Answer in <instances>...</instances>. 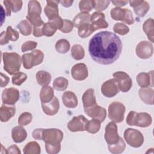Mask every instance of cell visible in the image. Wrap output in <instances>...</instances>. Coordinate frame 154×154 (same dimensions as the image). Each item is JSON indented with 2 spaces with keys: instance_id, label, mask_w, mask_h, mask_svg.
Here are the masks:
<instances>
[{
  "instance_id": "obj_5",
  "label": "cell",
  "mask_w": 154,
  "mask_h": 154,
  "mask_svg": "<svg viewBox=\"0 0 154 154\" xmlns=\"http://www.w3.org/2000/svg\"><path fill=\"white\" fill-rule=\"evenodd\" d=\"M125 106L120 102H113L108 106V117L114 123H121L124 120Z\"/></svg>"
},
{
  "instance_id": "obj_40",
  "label": "cell",
  "mask_w": 154,
  "mask_h": 154,
  "mask_svg": "<svg viewBox=\"0 0 154 154\" xmlns=\"http://www.w3.org/2000/svg\"><path fill=\"white\" fill-rule=\"evenodd\" d=\"M56 27L50 22L45 23L42 26V33L43 35L47 37L52 36L57 31Z\"/></svg>"
},
{
  "instance_id": "obj_37",
  "label": "cell",
  "mask_w": 154,
  "mask_h": 154,
  "mask_svg": "<svg viewBox=\"0 0 154 154\" xmlns=\"http://www.w3.org/2000/svg\"><path fill=\"white\" fill-rule=\"evenodd\" d=\"M69 84L68 80L64 77H58L54 79L53 82L54 88L58 91L65 90Z\"/></svg>"
},
{
  "instance_id": "obj_8",
  "label": "cell",
  "mask_w": 154,
  "mask_h": 154,
  "mask_svg": "<svg viewBox=\"0 0 154 154\" xmlns=\"http://www.w3.org/2000/svg\"><path fill=\"white\" fill-rule=\"evenodd\" d=\"M110 14L111 17L115 20H121L129 25L134 23L132 12L128 8L115 7L112 8Z\"/></svg>"
},
{
  "instance_id": "obj_56",
  "label": "cell",
  "mask_w": 154,
  "mask_h": 154,
  "mask_svg": "<svg viewBox=\"0 0 154 154\" xmlns=\"http://www.w3.org/2000/svg\"><path fill=\"white\" fill-rule=\"evenodd\" d=\"M10 81L9 78L4 75L2 73H1V87H5L8 84Z\"/></svg>"
},
{
  "instance_id": "obj_11",
  "label": "cell",
  "mask_w": 154,
  "mask_h": 154,
  "mask_svg": "<svg viewBox=\"0 0 154 154\" xmlns=\"http://www.w3.org/2000/svg\"><path fill=\"white\" fill-rule=\"evenodd\" d=\"M88 120L83 116L74 117L68 123L67 128L71 132L85 131Z\"/></svg>"
},
{
  "instance_id": "obj_14",
  "label": "cell",
  "mask_w": 154,
  "mask_h": 154,
  "mask_svg": "<svg viewBox=\"0 0 154 154\" xmlns=\"http://www.w3.org/2000/svg\"><path fill=\"white\" fill-rule=\"evenodd\" d=\"M19 99V90L13 87L5 88L2 93V100L4 104L13 105Z\"/></svg>"
},
{
  "instance_id": "obj_43",
  "label": "cell",
  "mask_w": 154,
  "mask_h": 154,
  "mask_svg": "<svg viewBox=\"0 0 154 154\" xmlns=\"http://www.w3.org/2000/svg\"><path fill=\"white\" fill-rule=\"evenodd\" d=\"M32 116L30 112H24L18 118V124L20 126H26L32 121Z\"/></svg>"
},
{
  "instance_id": "obj_50",
  "label": "cell",
  "mask_w": 154,
  "mask_h": 154,
  "mask_svg": "<svg viewBox=\"0 0 154 154\" xmlns=\"http://www.w3.org/2000/svg\"><path fill=\"white\" fill-rule=\"evenodd\" d=\"M37 46V43L34 41H27L23 43L21 46V50L23 52L34 49Z\"/></svg>"
},
{
  "instance_id": "obj_53",
  "label": "cell",
  "mask_w": 154,
  "mask_h": 154,
  "mask_svg": "<svg viewBox=\"0 0 154 154\" xmlns=\"http://www.w3.org/2000/svg\"><path fill=\"white\" fill-rule=\"evenodd\" d=\"M43 128H37L33 131L32 133V137L35 140H42V134Z\"/></svg>"
},
{
  "instance_id": "obj_57",
  "label": "cell",
  "mask_w": 154,
  "mask_h": 154,
  "mask_svg": "<svg viewBox=\"0 0 154 154\" xmlns=\"http://www.w3.org/2000/svg\"><path fill=\"white\" fill-rule=\"evenodd\" d=\"M9 42V40L7 38L6 35V32L3 31L1 34V37H0V43L1 45H4L5 44H7Z\"/></svg>"
},
{
  "instance_id": "obj_48",
  "label": "cell",
  "mask_w": 154,
  "mask_h": 154,
  "mask_svg": "<svg viewBox=\"0 0 154 154\" xmlns=\"http://www.w3.org/2000/svg\"><path fill=\"white\" fill-rule=\"evenodd\" d=\"M109 2V1H94V8L97 11L101 12L108 7Z\"/></svg>"
},
{
  "instance_id": "obj_39",
  "label": "cell",
  "mask_w": 154,
  "mask_h": 154,
  "mask_svg": "<svg viewBox=\"0 0 154 154\" xmlns=\"http://www.w3.org/2000/svg\"><path fill=\"white\" fill-rule=\"evenodd\" d=\"M100 122L97 119H93L88 122L86 128V131L91 134L97 133L100 128Z\"/></svg>"
},
{
  "instance_id": "obj_61",
  "label": "cell",
  "mask_w": 154,
  "mask_h": 154,
  "mask_svg": "<svg viewBox=\"0 0 154 154\" xmlns=\"http://www.w3.org/2000/svg\"><path fill=\"white\" fill-rule=\"evenodd\" d=\"M3 14H4V9H3L2 6L1 5V19H2V21H1V25H2V23H3V22H4V19H5V18L3 17Z\"/></svg>"
},
{
  "instance_id": "obj_60",
  "label": "cell",
  "mask_w": 154,
  "mask_h": 154,
  "mask_svg": "<svg viewBox=\"0 0 154 154\" xmlns=\"http://www.w3.org/2000/svg\"><path fill=\"white\" fill-rule=\"evenodd\" d=\"M73 2V1H69V0H63V1H60V3L64 6V7H70L72 4Z\"/></svg>"
},
{
  "instance_id": "obj_36",
  "label": "cell",
  "mask_w": 154,
  "mask_h": 154,
  "mask_svg": "<svg viewBox=\"0 0 154 154\" xmlns=\"http://www.w3.org/2000/svg\"><path fill=\"white\" fill-rule=\"evenodd\" d=\"M71 55L76 60H80L84 58L85 51L83 47L80 45H74L71 49Z\"/></svg>"
},
{
  "instance_id": "obj_22",
  "label": "cell",
  "mask_w": 154,
  "mask_h": 154,
  "mask_svg": "<svg viewBox=\"0 0 154 154\" xmlns=\"http://www.w3.org/2000/svg\"><path fill=\"white\" fill-rule=\"evenodd\" d=\"M62 100L64 106L69 108H74L78 103L76 94L70 91H65L62 96Z\"/></svg>"
},
{
  "instance_id": "obj_38",
  "label": "cell",
  "mask_w": 154,
  "mask_h": 154,
  "mask_svg": "<svg viewBox=\"0 0 154 154\" xmlns=\"http://www.w3.org/2000/svg\"><path fill=\"white\" fill-rule=\"evenodd\" d=\"M55 49L60 54H65L70 49V43L66 39H60L56 42Z\"/></svg>"
},
{
  "instance_id": "obj_28",
  "label": "cell",
  "mask_w": 154,
  "mask_h": 154,
  "mask_svg": "<svg viewBox=\"0 0 154 154\" xmlns=\"http://www.w3.org/2000/svg\"><path fill=\"white\" fill-rule=\"evenodd\" d=\"M54 94L53 88L49 86H43L40 93V97L42 101V103H48L50 102L53 97Z\"/></svg>"
},
{
  "instance_id": "obj_34",
  "label": "cell",
  "mask_w": 154,
  "mask_h": 154,
  "mask_svg": "<svg viewBox=\"0 0 154 154\" xmlns=\"http://www.w3.org/2000/svg\"><path fill=\"white\" fill-rule=\"evenodd\" d=\"M40 146L35 141H31L26 144L23 149L25 154H40L41 152Z\"/></svg>"
},
{
  "instance_id": "obj_30",
  "label": "cell",
  "mask_w": 154,
  "mask_h": 154,
  "mask_svg": "<svg viewBox=\"0 0 154 154\" xmlns=\"http://www.w3.org/2000/svg\"><path fill=\"white\" fill-rule=\"evenodd\" d=\"M37 83L42 86H46L51 81V75L49 73L44 70H40L36 73Z\"/></svg>"
},
{
  "instance_id": "obj_55",
  "label": "cell",
  "mask_w": 154,
  "mask_h": 154,
  "mask_svg": "<svg viewBox=\"0 0 154 154\" xmlns=\"http://www.w3.org/2000/svg\"><path fill=\"white\" fill-rule=\"evenodd\" d=\"M21 152L18 148V147L16 145H12L7 148V153H16L20 154Z\"/></svg>"
},
{
  "instance_id": "obj_20",
  "label": "cell",
  "mask_w": 154,
  "mask_h": 154,
  "mask_svg": "<svg viewBox=\"0 0 154 154\" xmlns=\"http://www.w3.org/2000/svg\"><path fill=\"white\" fill-rule=\"evenodd\" d=\"M47 5L45 7L44 11L48 18V19L52 20L54 18L58 16V4L60 3L59 1H46Z\"/></svg>"
},
{
  "instance_id": "obj_23",
  "label": "cell",
  "mask_w": 154,
  "mask_h": 154,
  "mask_svg": "<svg viewBox=\"0 0 154 154\" xmlns=\"http://www.w3.org/2000/svg\"><path fill=\"white\" fill-rule=\"evenodd\" d=\"M16 113V108L14 106H8L2 104L0 108V118L2 122H8L13 117Z\"/></svg>"
},
{
  "instance_id": "obj_42",
  "label": "cell",
  "mask_w": 154,
  "mask_h": 154,
  "mask_svg": "<svg viewBox=\"0 0 154 154\" xmlns=\"http://www.w3.org/2000/svg\"><path fill=\"white\" fill-rule=\"evenodd\" d=\"M27 79V75L23 72H17L12 77V83L16 85H20Z\"/></svg>"
},
{
  "instance_id": "obj_27",
  "label": "cell",
  "mask_w": 154,
  "mask_h": 154,
  "mask_svg": "<svg viewBox=\"0 0 154 154\" xmlns=\"http://www.w3.org/2000/svg\"><path fill=\"white\" fill-rule=\"evenodd\" d=\"M143 29L147 36L148 39L153 43L154 42V23L152 18H149L144 22Z\"/></svg>"
},
{
  "instance_id": "obj_31",
  "label": "cell",
  "mask_w": 154,
  "mask_h": 154,
  "mask_svg": "<svg viewBox=\"0 0 154 154\" xmlns=\"http://www.w3.org/2000/svg\"><path fill=\"white\" fill-rule=\"evenodd\" d=\"M90 14L87 12H81L73 19V24L76 28H78L84 23H90Z\"/></svg>"
},
{
  "instance_id": "obj_4",
  "label": "cell",
  "mask_w": 154,
  "mask_h": 154,
  "mask_svg": "<svg viewBox=\"0 0 154 154\" xmlns=\"http://www.w3.org/2000/svg\"><path fill=\"white\" fill-rule=\"evenodd\" d=\"M44 59V54L38 49H35L31 53L22 55L23 66L26 69H30L33 66H37L42 63Z\"/></svg>"
},
{
  "instance_id": "obj_9",
  "label": "cell",
  "mask_w": 154,
  "mask_h": 154,
  "mask_svg": "<svg viewBox=\"0 0 154 154\" xmlns=\"http://www.w3.org/2000/svg\"><path fill=\"white\" fill-rule=\"evenodd\" d=\"M112 76L117 84L119 90L122 92H128L131 88L132 81L128 74L122 71H119L114 73Z\"/></svg>"
},
{
  "instance_id": "obj_3",
  "label": "cell",
  "mask_w": 154,
  "mask_h": 154,
  "mask_svg": "<svg viewBox=\"0 0 154 154\" xmlns=\"http://www.w3.org/2000/svg\"><path fill=\"white\" fill-rule=\"evenodd\" d=\"M126 123L129 126H137L141 128L149 126L152 122L151 116L147 112H137L131 111L129 112L126 119Z\"/></svg>"
},
{
  "instance_id": "obj_16",
  "label": "cell",
  "mask_w": 154,
  "mask_h": 154,
  "mask_svg": "<svg viewBox=\"0 0 154 154\" xmlns=\"http://www.w3.org/2000/svg\"><path fill=\"white\" fill-rule=\"evenodd\" d=\"M130 6L134 8V13L137 16L140 17H143L148 12L150 5L149 3L146 1H129Z\"/></svg>"
},
{
  "instance_id": "obj_18",
  "label": "cell",
  "mask_w": 154,
  "mask_h": 154,
  "mask_svg": "<svg viewBox=\"0 0 154 154\" xmlns=\"http://www.w3.org/2000/svg\"><path fill=\"white\" fill-rule=\"evenodd\" d=\"M72 78L78 81H83L88 76V69L84 63H78L74 65L71 69Z\"/></svg>"
},
{
  "instance_id": "obj_26",
  "label": "cell",
  "mask_w": 154,
  "mask_h": 154,
  "mask_svg": "<svg viewBox=\"0 0 154 154\" xmlns=\"http://www.w3.org/2000/svg\"><path fill=\"white\" fill-rule=\"evenodd\" d=\"M82 100L83 102L84 108L91 106L96 104V100L94 94V91L93 88L87 90L82 95Z\"/></svg>"
},
{
  "instance_id": "obj_15",
  "label": "cell",
  "mask_w": 154,
  "mask_h": 154,
  "mask_svg": "<svg viewBox=\"0 0 154 154\" xmlns=\"http://www.w3.org/2000/svg\"><path fill=\"white\" fill-rule=\"evenodd\" d=\"M101 91L106 97H112L119 91L117 84L114 79H109L103 83L101 87Z\"/></svg>"
},
{
  "instance_id": "obj_24",
  "label": "cell",
  "mask_w": 154,
  "mask_h": 154,
  "mask_svg": "<svg viewBox=\"0 0 154 154\" xmlns=\"http://www.w3.org/2000/svg\"><path fill=\"white\" fill-rule=\"evenodd\" d=\"M138 94L141 100L147 105L153 104L154 91L150 88H141L138 91Z\"/></svg>"
},
{
  "instance_id": "obj_47",
  "label": "cell",
  "mask_w": 154,
  "mask_h": 154,
  "mask_svg": "<svg viewBox=\"0 0 154 154\" xmlns=\"http://www.w3.org/2000/svg\"><path fill=\"white\" fill-rule=\"evenodd\" d=\"M28 20L33 25V26H42L45 23L42 20L40 16H26Z\"/></svg>"
},
{
  "instance_id": "obj_29",
  "label": "cell",
  "mask_w": 154,
  "mask_h": 154,
  "mask_svg": "<svg viewBox=\"0 0 154 154\" xmlns=\"http://www.w3.org/2000/svg\"><path fill=\"white\" fill-rule=\"evenodd\" d=\"M42 13V7L38 1L32 0L28 4V16H40Z\"/></svg>"
},
{
  "instance_id": "obj_25",
  "label": "cell",
  "mask_w": 154,
  "mask_h": 154,
  "mask_svg": "<svg viewBox=\"0 0 154 154\" xmlns=\"http://www.w3.org/2000/svg\"><path fill=\"white\" fill-rule=\"evenodd\" d=\"M11 137L15 143H22L26 138L27 132L22 126H15L12 129Z\"/></svg>"
},
{
  "instance_id": "obj_12",
  "label": "cell",
  "mask_w": 154,
  "mask_h": 154,
  "mask_svg": "<svg viewBox=\"0 0 154 154\" xmlns=\"http://www.w3.org/2000/svg\"><path fill=\"white\" fill-rule=\"evenodd\" d=\"M104 138L108 144H112L118 142L120 137L117 132V126L114 122H109L106 126Z\"/></svg>"
},
{
  "instance_id": "obj_58",
  "label": "cell",
  "mask_w": 154,
  "mask_h": 154,
  "mask_svg": "<svg viewBox=\"0 0 154 154\" xmlns=\"http://www.w3.org/2000/svg\"><path fill=\"white\" fill-rule=\"evenodd\" d=\"M111 2L117 7H122L125 5H126L128 2V1H112Z\"/></svg>"
},
{
  "instance_id": "obj_54",
  "label": "cell",
  "mask_w": 154,
  "mask_h": 154,
  "mask_svg": "<svg viewBox=\"0 0 154 154\" xmlns=\"http://www.w3.org/2000/svg\"><path fill=\"white\" fill-rule=\"evenodd\" d=\"M42 26H33V35L36 37H39L43 36L42 33Z\"/></svg>"
},
{
  "instance_id": "obj_19",
  "label": "cell",
  "mask_w": 154,
  "mask_h": 154,
  "mask_svg": "<svg viewBox=\"0 0 154 154\" xmlns=\"http://www.w3.org/2000/svg\"><path fill=\"white\" fill-rule=\"evenodd\" d=\"M42 108L46 114L48 116H54L58 112L60 103L58 99L54 96L50 102L48 103H42Z\"/></svg>"
},
{
  "instance_id": "obj_44",
  "label": "cell",
  "mask_w": 154,
  "mask_h": 154,
  "mask_svg": "<svg viewBox=\"0 0 154 154\" xmlns=\"http://www.w3.org/2000/svg\"><path fill=\"white\" fill-rule=\"evenodd\" d=\"M113 31L120 35H125L129 31V29L128 26L122 23H116L113 26Z\"/></svg>"
},
{
  "instance_id": "obj_17",
  "label": "cell",
  "mask_w": 154,
  "mask_h": 154,
  "mask_svg": "<svg viewBox=\"0 0 154 154\" xmlns=\"http://www.w3.org/2000/svg\"><path fill=\"white\" fill-rule=\"evenodd\" d=\"M105 18V14L99 11H95L90 16V22L95 31L101 28H106L108 26Z\"/></svg>"
},
{
  "instance_id": "obj_6",
  "label": "cell",
  "mask_w": 154,
  "mask_h": 154,
  "mask_svg": "<svg viewBox=\"0 0 154 154\" xmlns=\"http://www.w3.org/2000/svg\"><path fill=\"white\" fill-rule=\"evenodd\" d=\"M63 139V133L60 129L57 128L43 129L42 140H43L45 144H61Z\"/></svg>"
},
{
  "instance_id": "obj_32",
  "label": "cell",
  "mask_w": 154,
  "mask_h": 154,
  "mask_svg": "<svg viewBox=\"0 0 154 154\" xmlns=\"http://www.w3.org/2000/svg\"><path fill=\"white\" fill-rule=\"evenodd\" d=\"M78 34L81 38H86L89 37L94 31V28L91 23H84L81 25L78 28Z\"/></svg>"
},
{
  "instance_id": "obj_13",
  "label": "cell",
  "mask_w": 154,
  "mask_h": 154,
  "mask_svg": "<svg viewBox=\"0 0 154 154\" xmlns=\"http://www.w3.org/2000/svg\"><path fill=\"white\" fill-rule=\"evenodd\" d=\"M84 109L85 113L88 117L94 119H97L100 122H103L106 117V109L100 106L97 103L91 106L84 108Z\"/></svg>"
},
{
  "instance_id": "obj_49",
  "label": "cell",
  "mask_w": 154,
  "mask_h": 154,
  "mask_svg": "<svg viewBox=\"0 0 154 154\" xmlns=\"http://www.w3.org/2000/svg\"><path fill=\"white\" fill-rule=\"evenodd\" d=\"M73 22H72L71 20L63 19V25L60 30L64 33H69L73 30Z\"/></svg>"
},
{
  "instance_id": "obj_35",
  "label": "cell",
  "mask_w": 154,
  "mask_h": 154,
  "mask_svg": "<svg viewBox=\"0 0 154 154\" xmlns=\"http://www.w3.org/2000/svg\"><path fill=\"white\" fill-rule=\"evenodd\" d=\"M17 27L19 28L20 33L25 36L29 35L32 32L31 23L27 20H23L19 22Z\"/></svg>"
},
{
  "instance_id": "obj_33",
  "label": "cell",
  "mask_w": 154,
  "mask_h": 154,
  "mask_svg": "<svg viewBox=\"0 0 154 154\" xmlns=\"http://www.w3.org/2000/svg\"><path fill=\"white\" fill-rule=\"evenodd\" d=\"M108 150L109 151L114 154H118L122 153L125 148H126V144L124 140L122 137H120L117 143L112 144H108Z\"/></svg>"
},
{
  "instance_id": "obj_21",
  "label": "cell",
  "mask_w": 154,
  "mask_h": 154,
  "mask_svg": "<svg viewBox=\"0 0 154 154\" xmlns=\"http://www.w3.org/2000/svg\"><path fill=\"white\" fill-rule=\"evenodd\" d=\"M153 71L150 73L141 72L138 74L136 79L138 84L141 88L148 87L150 85L153 86Z\"/></svg>"
},
{
  "instance_id": "obj_45",
  "label": "cell",
  "mask_w": 154,
  "mask_h": 154,
  "mask_svg": "<svg viewBox=\"0 0 154 154\" xmlns=\"http://www.w3.org/2000/svg\"><path fill=\"white\" fill-rule=\"evenodd\" d=\"M6 35L7 38L12 42H15L19 38V32L10 26L7 28Z\"/></svg>"
},
{
  "instance_id": "obj_51",
  "label": "cell",
  "mask_w": 154,
  "mask_h": 154,
  "mask_svg": "<svg viewBox=\"0 0 154 154\" xmlns=\"http://www.w3.org/2000/svg\"><path fill=\"white\" fill-rule=\"evenodd\" d=\"M11 11L14 13H16L20 10L22 7V1H16V0H10L8 1Z\"/></svg>"
},
{
  "instance_id": "obj_7",
  "label": "cell",
  "mask_w": 154,
  "mask_h": 154,
  "mask_svg": "<svg viewBox=\"0 0 154 154\" xmlns=\"http://www.w3.org/2000/svg\"><path fill=\"white\" fill-rule=\"evenodd\" d=\"M124 138L127 143L131 147L138 148L144 143V137L142 133L132 128H128L124 132Z\"/></svg>"
},
{
  "instance_id": "obj_46",
  "label": "cell",
  "mask_w": 154,
  "mask_h": 154,
  "mask_svg": "<svg viewBox=\"0 0 154 154\" xmlns=\"http://www.w3.org/2000/svg\"><path fill=\"white\" fill-rule=\"evenodd\" d=\"M46 151L49 154H56L60 152L61 150V144H45Z\"/></svg>"
},
{
  "instance_id": "obj_2",
  "label": "cell",
  "mask_w": 154,
  "mask_h": 154,
  "mask_svg": "<svg viewBox=\"0 0 154 154\" xmlns=\"http://www.w3.org/2000/svg\"><path fill=\"white\" fill-rule=\"evenodd\" d=\"M4 69L10 75H14L20 69L22 58L16 52H4L2 54Z\"/></svg>"
},
{
  "instance_id": "obj_1",
  "label": "cell",
  "mask_w": 154,
  "mask_h": 154,
  "mask_svg": "<svg viewBox=\"0 0 154 154\" xmlns=\"http://www.w3.org/2000/svg\"><path fill=\"white\" fill-rule=\"evenodd\" d=\"M122 50L120 38L112 32L100 31L96 34L89 42L90 55L99 64H112L119 58Z\"/></svg>"
},
{
  "instance_id": "obj_59",
  "label": "cell",
  "mask_w": 154,
  "mask_h": 154,
  "mask_svg": "<svg viewBox=\"0 0 154 154\" xmlns=\"http://www.w3.org/2000/svg\"><path fill=\"white\" fill-rule=\"evenodd\" d=\"M3 3H4V4L5 5V7L7 15L8 16H10V15H11V7H10V3H9L8 1V0L4 1H3Z\"/></svg>"
},
{
  "instance_id": "obj_52",
  "label": "cell",
  "mask_w": 154,
  "mask_h": 154,
  "mask_svg": "<svg viewBox=\"0 0 154 154\" xmlns=\"http://www.w3.org/2000/svg\"><path fill=\"white\" fill-rule=\"evenodd\" d=\"M49 22H51L56 27V28L59 30L63 27V19H62V18L59 16H57L52 20H50Z\"/></svg>"
},
{
  "instance_id": "obj_10",
  "label": "cell",
  "mask_w": 154,
  "mask_h": 154,
  "mask_svg": "<svg viewBox=\"0 0 154 154\" xmlns=\"http://www.w3.org/2000/svg\"><path fill=\"white\" fill-rule=\"evenodd\" d=\"M135 52L139 58L141 59H148L153 55V45L147 41H141L137 45Z\"/></svg>"
},
{
  "instance_id": "obj_41",
  "label": "cell",
  "mask_w": 154,
  "mask_h": 154,
  "mask_svg": "<svg viewBox=\"0 0 154 154\" xmlns=\"http://www.w3.org/2000/svg\"><path fill=\"white\" fill-rule=\"evenodd\" d=\"M94 5V1L93 0H82L79 3V8L81 12H89Z\"/></svg>"
}]
</instances>
